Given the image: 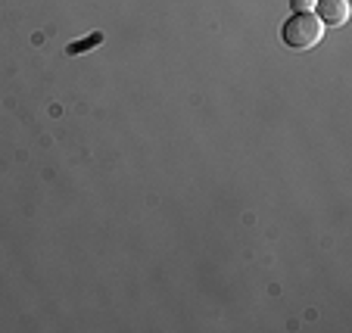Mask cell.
<instances>
[{
    "label": "cell",
    "mask_w": 352,
    "mask_h": 333,
    "mask_svg": "<svg viewBox=\"0 0 352 333\" xmlns=\"http://www.w3.org/2000/svg\"><path fill=\"white\" fill-rule=\"evenodd\" d=\"M318 10V19L321 25H331V28H340L349 22V0H318L315 3Z\"/></svg>",
    "instance_id": "2"
},
{
    "label": "cell",
    "mask_w": 352,
    "mask_h": 333,
    "mask_svg": "<svg viewBox=\"0 0 352 333\" xmlns=\"http://www.w3.org/2000/svg\"><path fill=\"white\" fill-rule=\"evenodd\" d=\"M280 38H284V44L290 47V50H312V47L321 44V38H324V25H321V19L315 13H293L290 19L284 22V28H280Z\"/></svg>",
    "instance_id": "1"
},
{
    "label": "cell",
    "mask_w": 352,
    "mask_h": 333,
    "mask_svg": "<svg viewBox=\"0 0 352 333\" xmlns=\"http://www.w3.org/2000/svg\"><path fill=\"white\" fill-rule=\"evenodd\" d=\"M100 44H103V34L94 32L91 38H85V41H72V44L66 47V54H69V56H78V54H87L91 47H100Z\"/></svg>",
    "instance_id": "3"
},
{
    "label": "cell",
    "mask_w": 352,
    "mask_h": 333,
    "mask_svg": "<svg viewBox=\"0 0 352 333\" xmlns=\"http://www.w3.org/2000/svg\"><path fill=\"white\" fill-rule=\"evenodd\" d=\"M315 3H318V0H290L293 13H312V10H315Z\"/></svg>",
    "instance_id": "4"
}]
</instances>
